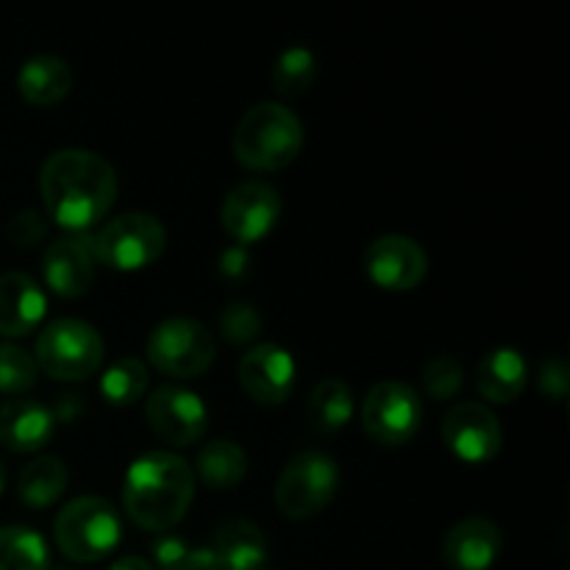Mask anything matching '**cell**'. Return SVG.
Instances as JSON below:
<instances>
[{
    "mask_svg": "<svg viewBox=\"0 0 570 570\" xmlns=\"http://www.w3.org/2000/svg\"><path fill=\"white\" fill-rule=\"evenodd\" d=\"M67 490V468L59 456H37L17 476V495L26 507L45 510Z\"/></svg>",
    "mask_w": 570,
    "mask_h": 570,
    "instance_id": "obj_24",
    "label": "cell"
},
{
    "mask_svg": "<svg viewBox=\"0 0 570 570\" xmlns=\"http://www.w3.org/2000/svg\"><path fill=\"white\" fill-rule=\"evenodd\" d=\"M193 499V465L173 451H148L122 479V510L145 532H170L184 521Z\"/></svg>",
    "mask_w": 570,
    "mask_h": 570,
    "instance_id": "obj_2",
    "label": "cell"
},
{
    "mask_svg": "<svg viewBox=\"0 0 570 570\" xmlns=\"http://www.w3.org/2000/svg\"><path fill=\"white\" fill-rule=\"evenodd\" d=\"M529 365L515 348H495L476 367V390L490 404H512L527 390Z\"/></svg>",
    "mask_w": 570,
    "mask_h": 570,
    "instance_id": "obj_19",
    "label": "cell"
},
{
    "mask_svg": "<svg viewBox=\"0 0 570 570\" xmlns=\"http://www.w3.org/2000/svg\"><path fill=\"white\" fill-rule=\"evenodd\" d=\"M39 193L48 220L67 232H89L115 206L117 173L111 161L95 150H56L39 173Z\"/></svg>",
    "mask_w": 570,
    "mask_h": 570,
    "instance_id": "obj_1",
    "label": "cell"
},
{
    "mask_svg": "<svg viewBox=\"0 0 570 570\" xmlns=\"http://www.w3.org/2000/svg\"><path fill=\"white\" fill-rule=\"evenodd\" d=\"M462 384H465V371H462V365L451 354L434 356V360L423 367V387H426V393L432 395V399H454L462 390Z\"/></svg>",
    "mask_w": 570,
    "mask_h": 570,
    "instance_id": "obj_29",
    "label": "cell"
},
{
    "mask_svg": "<svg viewBox=\"0 0 570 570\" xmlns=\"http://www.w3.org/2000/svg\"><path fill=\"white\" fill-rule=\"evenodd\" d=\"M504 549V532L490 518L473 515L454 523L443 538V560L451 570H488Z\"/></svg>",
    "mask_w": 570,
    "mask_h": 570,
    "instance_id": "obj_16",
    "label": "cell"
},
{
    "mask_svg": "<svg viewBox=\"0 0 570 570\" xmlns=\"http://www.w3.org/2000/svg\"><path fill=\"white\" fill-rule=\"evenodd\" d=\"M120 515L98 495H78L59 510L53 521V540L72 562H100L120 543Z\"/></svg>",
    "mask_w": 570,
    "mask_h": 570,
    "instance_id": "obj_4",
    "label": "cell"
},
{
    "mask_svg": "<svg viewBox=\"0 0 570 570\" xmlns=\"http://www.w3.org/2000/svg\"><path fill=\"white\" fill-rule=\"evenodd\" d=\"M145 354L148 365L156 367L161 376L195 379L209 371L217 356V345L204 323L193 317H167L150 332Z\"/></svg>",
    "mask_w": 570,
    "mask_h": 570,
    "instance_id": "obj_8",
    "label": "cell"
},
{
    "mask_svg": "<svg viewBox=\"0 0 570 570\" xmlns=\"http://www.w3.org/2000/svg\"><path fill=\"white\" fill-rule=\"evenodd\" d=\"M109 570H156V568L150 566V562L145 560V557L126 554V557H120V560H117L115 566H111Z\"/></svg>",
    "mask_w": 570,
    "mask_h": 570,
    "instance_id": "obj_36",
    "label": "cell"
},
{
    "mask_svg": "<svg viewBox=\"0 0 570 570\" xmlns=\"http://www.w3.org/2000/svg\"><path fill=\"white\" fill-rule=\"evenodd\" d=\"M354 415V390L343 379H323L306 401V417L317 434H337Z\"/></svg>",
    "mask_w": 570,
    "mask_h": 570,
    "instance_id": "obj_23",
    "label": "cell"
},
{
    "mask_svg": "<svg viewBox=\"0 0 570 570\" xmlns=\"http://www.w3.org/2000/svg\"><path fill=\"white\" fill-rule=\"evenodd\" d=\"M37 362L20 345H0V393L20 395L37 384Z\"/></svg>",
    "mask_w": 570,
    "mask_h": 570,
    "instance_id": "obj_28",
    "label": "cell"
},
{
    "mask_svg": "<svg viewBox=\"0 0 570 570\" xmlns=\"http://www.w3.org/2000/svg\"><path fill=\"white\" fill-rule=\"evenodd\" d=\"M189 551L193 549L181 538H176V534H159L154 540V549H150V554H154L150 566L159 570H187Z\"/></svg>",
    "mask_w": 570,
    "mask_h": 570,
    "instance_id": "obj_32",
    "label": "cell"
},
{
    "mask_svg": "<svg viewBox=\"0 0 570 570\" xmlns=\"http://www.w3.org/2000/svg\"><path fill=\"white\" fill-rule=\"evenodd\" d=\"M245 265H248V256H245L243 245H237V248H232L223 256V273L226 276H243Z\"/></svg>",
    "mask_w": 570,
    "mask_h": 570,
    "instance_id": "obj_35",
    "label": "cell"
},
{
    "mask_svg": "<svg viewBox=\"0 0 570 570\" xmlns=\"http://www.w3.org/2000/svg\"><path fill=\"white\" fill-rule=\"evenodd\" d=\"M282 217V195L265 181H243L226 195L220 223L228 237L239 245L265 239Z\"/></svg>",
    "mask_w": 570,
    "mask_h": 570,
    "instance_id": "obj_11",
    "label": "cell"
},
{
    "mask_svg": "<svg viewBox=\"0 0 570 570\" xmlns=\"http://www.w3.org/2000/svg\"><path fill=\"white\" fill-rule=\"evenodd\" d=\"M45 284L53 295L65 301H76L89 293L95 282V254L89 239L67 237L48 245L42 256Z\"/></svg>",
    "mask_w": 570,
    "mask_h": 570,
    "instance_id": "obj_15",
    "label": "cell"
},
{
    "mask_svg": "<svg viewBox=\"0 0 570 570\" xmlns=\"http://www.w3.org/2000/svg\"><path fill=\"white\" fill-rule=\"evenodd\" d=\"M45 234H48V217L31 209L14 215L6 226V237L17 248H33L37 243H42Z\"/></svg>",
    "mask_w": 570,
    "mask_h": 570,
    "instance_id": "obj_31",
    "label": "cell"
},
{
    "mask_svg": "<svg viewBox=\"0 0 570 570\" xmlns=\"http://www.w3.org/2000/svg\"><path fill=\"white\" fill-rule=\"evenodd\" d=\"M237 376L250 401L282 406L295 390V360L282 345L259 343L239 360Z\"/></svg>",
    "mask_w": 570,
    "mask_h": 570,
    "instance_id": "obj_14",
    "label": "cell"
},
{
    "mask_svg": "<svg viewBox=\"0 0 570 570\" xmlns=\"http://www.w3.org/2000/svg\"><path fill=\"white\" fill-rule=\"evenodd\" d=\"M209 549L215 551L223 570H262L267 560V540L262 529L239 518L220 523Z\"/></svg>",
    "mask_w": 570,
    "mask_h": 570,
    "instance_id": "obj_20",
    "label": "cell"
},
{
    "mask_svg": "<svg viewBox=\"0 0 570 570\" xmlns=\"http://www.w3.org/2000/svg\"><path fill=\"white\" fill-rule=\"evenodd\" d=\"M217 326H220V334L226 337V343L248 345L259 337L262 317L250 304L234 301V304H228L226 309L220 312V321H217Z\"/></svg>",
    "mask_w": 570,
    "mask_h": 570,
    "instance_id": "obj_30",
    "label": "cell"
},
{
    "mask_svg": "<svg viewBox=\"0 0 570 570\" xmlns=\"http://www.w3.org/2000/svg\"><path fill=\"white\" fill-rule=\"evenodd\" d=\"M95 262L117 273H137L154 265L167 248V232L159 217L145 212H128L106 223L92 239Z\"/></svg>",
    "mask_w": 570,
    "mask_h": 570,
    "instance_id": "obj_7",
    "label": "cell"
},
{
    "mask_svg": "<svg viewBox=\"0 0 570 570\" xmlns=\"http://www.w3.org/2000/svg\"><path fill=\"white\" fill-rule=\"evenodd\" d=\"M106 345L98 328L78 317H59L42 328L33 362L56 382H83L104 365Z\"/></svg>",
    "mask_w": 570,
    "mask_h": 570,
    "instance_id": "obj_5",
    "label": "cell"
},
{
    "mask_svg": "<svg viewBox=\"0 0 570 570\" xmlns=\"http://www.w3.org/2000/svg\"><path fill=\"white\" fill-rule=\"evenodd\" d=\"M315 56H312L309 48H301V45L284 50L276 59V67H273V87L284 98H298V95H304L315 83Z\"/></svg>",
    "mask_w": 570,
    "mask_h": 570,
    "instance_id": "obj_27",
    "label": "cell"
},
{
    "mask_svg": "<svg viewBox=\"0 0 570 570\" xmlns=\"http://www.w3.org/2000/svg\"><path fill=\"white\" fill-rule=\"evenodd\" d=\"M50 412H53L56 423H72L83 412V404L78 395H65V399L56 404V410H50Z\"/></svg>",
    "mask_w": 570,
    "mask_h": 570,
    "instance_id": "obj_34",
    "label": "cell"
},
{
    "mask_svg": "<svg viewBox=\"0 0 570 570\" xmlns=\"http://www.w3.org/2000/svg\"><path fill=\"white\" fill-rule=\"evenodd\" d=\"M570 390V373L568 362L562 356H551L540 367V393L549 395L554 401H566Z\"/></svg>",
    "mask_w": 570,
    "mask_h": 570,
    "instance_id": "obj_33",
    "label": "cell"
},
{
    "mask_svg": "<svg viewBox=\"0 0 570 570\" xmlns=\"http://www.w3.org/2000/svg\"><path fill=\"white\" fill-rule=\"evenodd\" d=\"M340 490V468L323 451H301L278 473L273 501L289 521L321 515Z\"/></svg>",
    "mask_w": 570,
    "mask_h": 570,
    "instance_id": "obj_6",
    "label": "cell"
},
{
    "mask_svg": "<svg viewBox=\"0 0 570 570\" xmlns=\"http://www.w3.org/2000/svg\"><path fill=\"white\" fill-rule=\"evenodd\" d=\"M365 273L379 289L387 293H410L426 278L429 256L421 243L404 237V234H387L367 245Z\"/></svg>",
    "mask_w": 570,
    "mask_h": 570,
    "instance_id": "obj_12",
    "label": "cell"
},
{
    "mask_svg": "<svg viewBox=\"0 0 570 570\" xmlns=\"http://www.w3.org/2000/svg\"><path fill=\"white\" fill-rule=\"evenodd\" d=\"M6 490V465H3V460H0V493H3Z\"/></svg>",
    "mask_w": 570,
    "mask_h": 570,
    "instance_id": "obj_37",
    "label": "cell"
},
{
    "mask_svg": "<svg viewBox=\"0 0 570 570\" xmlns=\"http://www.w3.org/2000/svg\"><path fill=\"white\" fill-rule=\"evenodd\" d=\"M193 473L206 488L232 490L248 473V454L243 451V445L232 443V440H215L198 451Z\"/></svg>",
    "mask_w": 570,
    "mask_h": 570,
    "instance_id": "obj_22",
    "label": "cell"
},
{
    "mask_svg": "<svg viewBox=\"0 0 570 570\" xmlns=\"http://www.w3.org/2000/svg\"><path fill=\"white\" fill-rule=\"evenodd\" d=\"M53 412L33 399H11L0 404V445L14 454H37L53 440Z\"/></svg>",
    "mask_w": 570,
    "mask_h": 570,
    "instance_id": "obj_17",
    "label": "cell"
},
{
    "mask_svg": "<svg viewBox=\"0 0 570 570\" xmlns=\"http://www.w3.org/2000/svg\"><path fill=\"white\" fill-rule=\"evenodd\" d=\"M362 429L384 449H401L421 429L423 406L415 390L399 379H384L373 384L362 401Z\"/></svg>",
    "mask_w": 570,
    "mask_h": 570,
    "instance_id": "obj_9",
    "label": "cell"
},
{
    "mask_svg": "<svg viewBox=\"0 0 570 570\" xmlns=\"http://www.w3.org/2000/svg\"><path fill=\"white\" fill-rule=\"evenodd\" d=\"M145 390H148V365L137 356L111 362L100 379V393L111 406L137 404V401H142Z\"/></svg>",
    "mask_w": 570,
    "mask_h": 570,
    "instance_id": "obj_26",
    "label": "cell"
},
{
    "mask_svg": "<svg viewBox=\"0 0 570 570\" xmlns=\"http://www.w3.org/2000/svg\"><path fill=\"white\" fill-rule=\"evenodd\" d=\"M443 440L456 460L479 465L499 454L504 434L490 406L479 401H462L451 406L449 415L443 417Z\"/></svg>",
    "mask_w": 570,
    "mask_h": 570,
    "instance_id": "obj_13",
    "label": "cell"
},
{
    "mask_svg": "<svg viewBox=\"0 0 570 570\" xmlns=\"http://www.w3.org/2000/svg\"><path fill=\"white\" fill-rule=\"evenodd\" d=\"M145 421L150 432L173 449H189L200 443L209 429V412L200 395L178 384H161L145 401Z\"/></svg>",
    "mask_w": 570,
    "mask_h": 570,
    "instance_id": "obj_10",
    "label": "cell"
},
{
    "mask_svg": "<svg viewBox=\"0 0 570 570\" xmlns=\"http://www.w3.org/2000/svg\"><path fill=\"white\" fill-rule=\"evenodd\" d=\"M0 570H50V549L28 527L0 529Z\"/></svg>",
    "mask_w": 570,
    "mask_h": 570,
    "instance_id": "obj_25",
    "label": "cell"
},
{
    "mask_svg": "<svg viewBox=\"0 0 570 570\" xmlns=\"http://www.w3.org/2000/svg\"><path fill=\"white\" fill-rule=\"evenodd\" d=\"M45 312H48V298L31 276L17 271L0 276V334L3 337H28L42 323Z\"/></svg>",
    "mask_w": 570,
    "mask_h": 570,
    "instance_id": "obj_18",
    "label": "cell"
},
{
    "mask_svg": "<svg viewBox=\"0 0 570 570\" xmlns=\"http://www.w3.org/2000/svg\"><path fill=\"white\" fill-rule=\"evenodd\" d=\"M304 148V126L284 104L250 106L232 137L234 159L256 173H276L293 165Z\"/></svg>",
    "mask_w": 570,
    "mask_h": 570,
    "instance_id": "obj_3",
    "label": "cell"
},
{
    "mask_svg": "<svg viewBox=\"0 0 570 570\" xmlns=\"http://www.w3.org/2000/svg\"><path fill=\"white\" fill-rule=\"evenodd\" d=\"M17 89L31 106H56L72 89V70L59 56H33L17 72Z\"/></svg>",
    "mask_w": 570,
    "mask_h": 570,
    "instance_id": "obj_21",
    "label": "cell"
}]
</instances>
